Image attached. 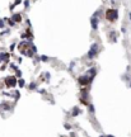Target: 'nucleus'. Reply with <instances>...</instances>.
Returning a JSON list of instances; mask_svg holds the SVG:
<instances>
[{"instance_id": "f257e3e1", "label": "nucleus", "mask_w": 131, "mask_h": 137, "mask_svg": "<svg viewBox=\"0 0 131 137\" xmlns=\"http://www.w3.org/2000/svg\"><path fill=\"white\" fill-rule=\"evenodd\" d=\"M107 13H108V14H107V18H108L110 20H113V19L117 18V15H116V12H113V10H108Z\"/></svg>"}, {"instance_id": "f03ea898", "label": "nucleus", "mask_w": 131, "mask_h": 137, "mask_svg": "<svg viewBox=\"0 0 131 137\" xmlns=\"http://www.w3.org/2000/svg\"><path fill=\"white\" fill-rule=\"evenodd\" d=\"M92 23H93V28H97V19H93Z\"/></svg>"}]
</instances>
